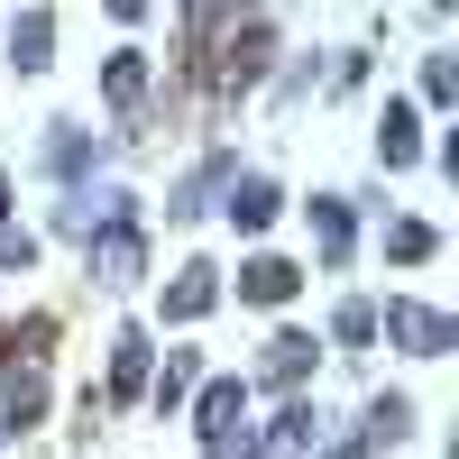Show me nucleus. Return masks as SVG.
Returning a JSON list of instances; mask_svg holds the SVG:
<instances>
[{"label":"nucleus","instance_id":"obj_1","mask_svg":"<svg viewBox=\"0 0 459 459\" xmlns=\"http://www.w3.org/2000/svg\"><path fill=\"white\" fill-rule=\"evenodd\" d=\"M83 257H92L101 285H138V276H147V239H138V203H129V194L83 230Z\"/></svg>","mask_w":459,"mask_h":459},{"label":"nucleus","instance_id":"obj_2","mask_svg":"<svg viewBox=\"0 0 459 459\" xmlns=\"http://www.w3.org/2000/svg\"><path fill=\"white\" fill-rule=\"evenodd\" d=\"M377 331H386V340H404L413 359H450V340H459V322H450V313H432V303H413V294H386Z\"/></svg>","mask_w":459,"mask_h":459},{"label":"nucleus","instance_id":"obj_3","mask_svg":"<svg viewBox=\"0 0 459 459\" xmlns=\"http://www.w3.org/2000/svg\"><path fill=\"white\" fill-rule=\"evenodd\" d=\"M221 294L257 303V313H285V303L303 294V266H294V257H276V248H248V257H239V285H221Z\"/></svg>","mask_w":459,"mask_h":459},{"label":"nucleus","instance_id":"obj_4","mask_svg":"<svg viewBox=\"0 0 459 459\" xmlns=\"http://www.w3.org/2000/svg\"><path fill=\"white\" fill-rule=\"evenodd\" d=\"M276 212H285V194L266 175H239L230 166V184H221V221L239 230V239H257V230H276Z\"/></svg>","mask_w":459,"mask_h":459},{"label":"nucleus","instance_id":"obj_5","mask_svg":"<svg viewBox=\"0 0 459 459\" xmlns=\"http://www.w3.org/2000/svg\"><path fill=\"white\" fill-rule=\"evenodd\" d=\"M212 303H221V266H212V257H184V266H175V285H166V303H157V313H166L175 331H194V322L212 313Z\"/></svg>","mask_w":459,"mask_h":459},{"label":"nucleus","instance_id":"obj_6","mask_svg":"<svg viewBox=\"0 0 459 459\" xmlns=\"http://www.w3.org/2000/svg\"><path fill=\"white\" fill-rule=\"evenodd\" d=\"M184 413H194L203 441H212V432H239V423H248V377H203V386L184 395Z\"/></svg>","mask_w":459,"mask_h":459},{"label":"nucleus","instance_id":"obj_7","mask_svg":"<svg viewBox=\"0 0 459 459\" xmlns=\"http://www.w3.org/2000/svg\"><path fill=\"white\" fill-rule=\"evenodd\" d=\"M147 368H157V340H147V322H129L120 340H110V395L101 404H138L147 395Z\"/></svg>","mask_w":459,"mask_h":459},{"label":"nucleus","instance_id":"obj_8","mask_svg":"<svg viewBox=\"0 0 459 459\" xmlns=\"http://www.w3.org/2000/svg\"><path fill=\"white\" fill-rule=\"evenodd\" d=\"M377 166H386V175L423 166V110H413V101H386V110H377Z\"/></svg>","mask_w":459,"mask_h":459},{"label":"nucleus","instance_id":"obj_9","mask_svg":"<svg viewBox=\"0 0 459 459\" xmlns=\"http://www.w3.org/2000/svg\"><path fill=\"white\" fill-rule=\"evenodd\" d=\"M313 359H322L313 331H276V340H266V359H257V386H303V377H313Z\"/></svg>","mask_w":459,"mask_h":459},{"label":"nucleus","instance_id":"obj_10","mask_svg":"<svg viewBox=\"0 0 459 459\" xmlns=\"http://www.w3.org/2000/svg\"><path fill=\"white\" fill-rule=\"evenodd\" d=\"M56 65V10H19L10 19V74H47Z\"/></svg>","mask_w":459,"mask_h":459},{"label":"nucleus","instance_id":"obj_11","mask_svg":"<svg viewBox=\"0 0 459 459\" xmlns=\"http://www.w3.org/2000/svg\"><path fill=\"white\" fill-rule=\"evenodd\" d=\"M194 386H203V359H194V350H166V368H147V404H157L166 423L184 413V395H194Z\"/></svg>","mask_w":459,"mask_h":459},{"label":"nucleus","instance_id":"obj_12","mask_svg":"<svg viewBox=\"0 0 459 459\" xmlns=\"http://www.w3.org/2000/svg\"><path fill=\"white\" fill-rule=\"evenodd\" d=\"M303 212H313V248H322V266H340V257H350V239H359V221H350V194H313Z\"/></svg>","mask_w":459,"mask_h":459},{"label":"nucleus","instance_id":"obj_13","mask_svg":"<svg viewBox=\"0 0 459 459\" xmlns=\"http://www.w3.org/2000/svg\"><path fill=\"white\" fill-rule=\"evenodd\" d=\"M303 450H313V404H285L266 441H248V459H303Z\"/></svg>","mask_w":459,"mask_h":459},{"label":"nucleus","instance_id":"obj_14","mask_svg":"<svg viewBox=\"0 0 459 459\" xmlns=\"http://www.w3.org/2000/svg\"><path fill=\"white\" fill-rule=\"evenodd\" d=\"M101 101H110V110H138V101H147V56H138V47H120V56L101 65Z\"/></svg>","mask_w":459,"mask_h":459},{"label":"nucleus","instance_id":"obj_15","mask_svg":"<svg viewBox=\"0 0 459 459\" xmlns=\"http://www.w3.org/2000/svg\"><path fill=\"white\" fill-rule=\"evenodd\" d=\"M413 432V395H377L368 404V432H359V450H395Z\"/></svg>","mask_w":459,"mask_h":459},{"label":"nucleus","instance_id":"obj_16","mask_svg":"<svg viewBox=\"0 0 459 459\" xmlns=\"http://www.w3.org/2000/svg\"><path fill=\"white\" fill-rule=\"evenodd\" d=\"M92 157H101V147H92L83 129H74V120H56V138H47V166H56L65 184H83V175H92Z\"/></svg>","mask_w":459,"mask_h":459},{"label":"nucleus","instance_id":"obj_17","mask_svg":"<svg viewBox=\"0 0 459 459\" xmlns=\"http://www.w3.org/2000/svg\"><path fill=\"white\" fill-rule=\"evenodd\" d=\"M386 257H395V266L441 257V230H432V221H395V230H386Z\"/></svg>","mask_w":459,"mask_h":459},{"label":"nucleus","instance_id":"obj_18","mask_svg":"<svg viewBox=\"0 0 459 459\" xmlns=\"http://www.w3.org/2000/svg\"><path fill=\"white\" fill-rule=\"evenodd\" d=\"M331 340H340V350H368V340H377V303H340V313H331Z\"/></svg>","mask_w":459,"mask_h":459},{"label":"nucleus","instance_id":"obj_19","mask_svg":"<svg viewBox=\"0 0 459 459\" xmlns=\"http://www.w3.org/2000/svg\"><path fill=\"white\" fill-rule=\"evenodd\" d=\"M423 101H432V110L459 101V65H450V56H423Z\"/></svg>","mask_w":459,"mask_h":459},{"label":"nucleus","instance_id":"obj_20","mask_svg":"<svg viewBox=\"0 0 459 459\" xmlns=\"http://www.w3.org/2000/svg\"><path fill=\"white\" fill-rule=\"evenodd\" d=\"M10 266H19V276L37 266V239H28V230H0V276H10Z\"/></svg>","mask_w":459,"mask_h":459},{"label":"nucleus","instance_id":"obj_21","mask_svg":"<svg viewBox=\"0 0 459 459\" xmlns=\"http://www.w3.org/2000/svg\"><path fill=\"white\" fill-rule=\"evenodd\" d=\"M203 459H248V423H239V432H212V441H203Z\"/></svg>","mask_w":459,"mask_h":459},{"label":"nucleus","instance_id":"obj_22","mask_svg":"<svg viewBox=\"0 0 459 459\" xmlns=\"http://www.w3.org/2000/svg\"><path fill=\"white\" fill-rule=\"evenodd\" d=\"M101 10H110V19H120V28H138L147 10H157V0H101Z\"/></svg>","mask_w":459,"mask_h":459},{"label":"nucleus","instance_id":"obj_23","mask_svg":"<svg viewBox=\"0 0 459 459\" xmlns=\"http://www.w3.org/2000/svg\"><path fill=\"white\" fill-rule=\"evenodd\" d=\"M0 230H10V175H0Z\"/></svg>","mask_w":459,"mask_h":459},{"label":"nucleus","instance_id":"obj_24","mask_svg":"<svg viewBox=\"0 0 459 459\" xmlns=\"http://www.w3.org/2000/svg\"><path fill=\"white\" fill-rule=\"evenodd\" d=\"M331 459H368V450H359V441H350V450H331Z\"/></svg>","mask_w":459,"mask_h":459},{"label":"nucleus","instance_id":"obj_25","mask_svg":"<svg viewBox=\"0 0 459 459\" xmlns=\"http://www.w3.org/2000/svg\"><path fill=\"white\" fill-rule=\"evenodd\" d=\"M10 432H19V423H10V413H0V441H10Z\"/></svg>","mask_w":459,"mask_h":459}]
</instances>
